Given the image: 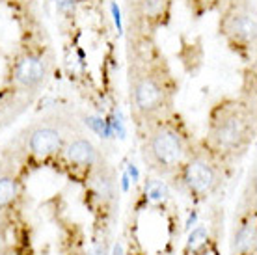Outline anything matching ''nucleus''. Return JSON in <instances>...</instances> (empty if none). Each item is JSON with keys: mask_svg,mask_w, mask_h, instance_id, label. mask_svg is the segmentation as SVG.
Masks as SVG:
<instances>
[{"mask_svg": "<svg viewBox=\"0 0 257 255\" xmlns=\"http://www.w3.org/2000/svg\"><path fill=\"white\" fill-rule=\"evenodd\" d=\"M91 186H93V192H95V196L99 198V201L108 203V201L114 199L116 183H114L112 172L106 168V164H103V160L91 170Z\"/></svg>", "mask_w": 257, "mask_h": 255, "instance_id": "nucleus-10", "label": "nucleus"}, {"mask_svg": "<svg viewBox=\"0 0 257 255\" xmlns=\"http://www.w3.org/2000/svg\"><path fill=\"white\" fill-rule=\"evenodd\" d=\"M49 62L43 54L38 52H26L17 60L13 67V80L19 84L21 88L36 89L45 82L49 77Z\"/></svg>", "mask_w": 257, "mask_h": 255, "instance_id": "nucleus-5", "label": "nucleus"}, {"mask_svg": "<svg viewBox=\"0 0 257 255\" xmlns=\"http://www.w3.org/2000/svg\"><path fill=\"white\" fill-rule=\"evenodd\" d=\"M162 6H164V0H144L142 2V12H144V15L153 17L157 13H161Z\"/></svg>", "mask_w": 257, "mask_h": 255, "instance_id": "nucleus-14", "label": "nucleus"}, {"mask_svg": "<svg viewBox=\"0 0 257 255\" xmlns=\"http://www.w3.org/2000/svg\"><path fill=\"white\" fill-rule=\"evenodd\" d=\"M21 196V181L13 173H0V211H8Z\"/></svg>", "mask_w": 257, "mask_h": 255, "instance_id": "nucleus-11", "label": "nucleus"}, {"mask_svg": "<svg viewBox=\"0 0 257 255\" xmlns=\"http://www.w3.org/2000/svg\"><path fill=\"white\" fill-rule=\"evenodd\" d=\"M192 153L187 133L166 115L146 123L142 140V157L148 168L157 175L172 177Z\"/></svg>", "mask_w": 257, "mask_h": 255, "instance_id": "nucleus-2", "label": "nucleus"}, {"mask_svg": "<svg viewBox=\"0 0 257 255\" xmlns=\"http://www.w3.org/2000/svg\"><path fill=\"white\" fill-rule=\"evenodd\" d=\"M253 112L242 102L224 101L216 104L209 119V149L218 159H237L253 142Z\"/></svg>", "mask_w": 257, "mask_h": 255, "instance_id": "nucleus-1", "label": "nucleus"}, {"mask_svg": "<svg viewBox=\"0 0 257 255\" xmlns=\"http://www.w3.org/2000/svg\"><path fill=\"white\" fill-rule=\"evenodd\" d=\"M207 238H209V231L203 225H198L196 229L188 235V242H187V249H192V251H198L207 244Z\"/></svg>", "mask_w": 257, "mask_h": 255, "instance_id": "nucleus-13", "label": "nucleus"}, {"mask_svg": "<svg viewBox=\"0 0 257 255\" xmlns=\"http://www.w3.org/2000/svg\"><path fill=\"white\" fill-rule=\"evenodd\" d=\"M257 251V216L255 205L248 207L238 220L231 236V255H255Z\"/></svg>", "mask_w": 257, "mask_h": 255, "instance_id": "nucleus-7", "label": "nucleus"}, {"mask_svg": "<svg viewBox=\"0 0 257 255\" xmlns=\"http://www.w3.org/2000/svg\"><path fill=\"white\" fill-rule=\"evenodd\" d=\"M224 30L235 41L240 43H250L255 38V19L250 12L237 10L229 13L224 21Z\"/></svg>", "mask_w": 257, "mask_h": 255, "instance_id": "nucleus-9", "label": "nucleus"}, {"mask_svg": "<svg viewBox=\"0 0 257 255\" xmlns=\"http://www.w3.org/2000/svg\"><path fill=\"white\" fill-rule=\"evenodd\" d=\"M65 136L52 125H39L28 136V151L34 159L47 160L64 153Z\"/></svg>", "mask_w": 257, "mask_h": 255, "instance_id": "nucleus-6", "label": "nucleus"}, {"mask_svg": "<svg viewBox=\"0 0 257 255\" xmlns=\"http://www.w3.org/2000/svg\"><path fill=\"white\" fill-rule=\"evenodd\" d=\"M128 88L133 108L140 121L148 123L166 115L172 104V89L168 86V77L162 75L161 69L135 64L128 73Z\"/></svg>", "mask_w": 257, "mask_h": 255, "instance_id": "nucleus-3", "label": "nucleus"}, {"mask_svg": "<svg viewBox=\"0 0 257 255\" xmlns=\"http://www.w3.org/2000/svg\"><path fill=\"white\" fill-rule=\"evenodd\" d=\"M90 255H106V242L103 240V242L95 244V246L91 248Z\"/></svg>", "mask_w": 257, "mask_h": 255, "instance_id": "nucleus-15", "label": "nucleus"}, {"mask_svg": "<svg viewBox=\"0 0 257 255\" xmlns=\"http://www.w3.org/2000/svg\"><path fill=\"white\" fill-rule=\"evenodd\" d=\"M65 159L69 160L73 166L77 168H93L101 162V155L97 151V147L86 138H75L64 147Z\"/></svg>", "mask_w": 257, "mask_h": 255, "instance_id": "nucleus-8", "label": "nucleus"}, {"mask_svg": "<svg viewBox=\"0 0 257 255\" xmlns=\"http://www.w3.org/2000/svg\"><path fill=\"white\" fill-rule=\"evenodd\" d=\"M146 194H148V199L151 201H166L170 198V190H168L166 183H162V181H157V179H151L146 183Z\"/></svg>", "mask_w": 257, "mask_h": 255, "instance_id": "nucleus-12", "label": "nucleus"}, {"mask_svg": "<svg viewBox=\"0 0 257 255\" xmlns=\"http://www.w3.org/2000/svg\"><path fill=\"white\" fill-rule=\"evenodd\" d=\"M114 255H123L121 244H117V246H116V249H114Z\"/></svg>", "mask_w": 257, "mask_h": 255, "instance_id": "nucleus-16", "label": "nucleus"}, {"mask_svg": "<svg viewBox=\"0 0 257 255\" xmlns=\"http://www.w3.org/2000/svg\"><path fill=\"white\" fill-rule=\"evenodd\" d=\"M175 185L190 198L207 199L224 183V168L222 162L211 149H192L183 166L172 175Z\"/></svg>", "mask_w": 257, "mask_h": 255, "instance_id": "nucleus-4", "label": "nucleus"}]
</instances>
